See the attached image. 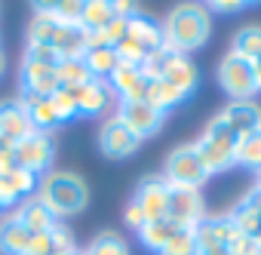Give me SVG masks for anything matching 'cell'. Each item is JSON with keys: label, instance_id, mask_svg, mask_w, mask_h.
<instances>
[{"label": "cell", "instance_id": "6da1fadb", "mask_svg": "<svg viewBox=\"0 0 261 255\" xmlns=\"http://www.w3.org/2000/svg\"><path fill=\"white\" fill-rule=\"evenodd\" d=\"M160 28H163V49L188 56V53L209 43L212 13L206 10V4H178L160 22Z\"/></svg>", "mask_w": 261, "mask_h": 255}, {"label": "cell", "instance_id": "7a4b0ae2", "mask_svg": "<svg viewBox=\"0 0 261 255\" xmlns=\"http://www.w3.org/2000/svg\"><path fill=\"white\" fill-rule=\"evenodd\" d=\"M37 200L56 218H68V215H80L89 206V188L77 172L53 169L37 182Z\"/></svg>", "mask_w": 261, "mask_h": 255}, {"label": "cell", "instance_id": "3957f363", "mask_svg": "<svg viewBox=\"0 0 261 255\" xmlns=\"http://www.w3.org/2000/svg\"><path fill=\"white\" fill-rule=\"evenodd\" d=\"M28 43H43L59 59H83L89 46V34L80 25H65L46 16H34L28 25Z\"/></svg>", "mask_w": 261, "mask_h": 255}, {"label": "cell", "instance_id": "277c9868", "mask_svg": "<svg viewBox=\"0 0 261 255\" xmlns=\"http://www.w3.org/2000/svg\"><path fill=\"white\" fill-rule=\"evenodd\" d=\"M194 145H197V151H200V157H203V163H206L209 175L224 172V169H230V166H233L237 136H233L230 126L224 123V117H221V114H215V117L206 123L203 136H200Z\"/></svg>", "mask_w": 261, "mask_h": 255}, {"label": "cell", "instance_id": "5b68a950", "mask_svg": "<svg viewBox=\"0 0 261 255\" xmlns=\"http://www.w3.org/2000/svg\"><path fill=\"white\" fill-rule=\"evenodd\" d=\"M145 77L148 80H166L172 89H178L185 98L197 89V65L188 59V56H178V53H169V49H160L154 53L145 65H142Z\"/></svg>", "mask_w": 261, "mask_h": 255}, {"label": "cell", "instance_id": "8992f818", "mask_svg": "<svg viewBox=\"0 0 261 255\" xmlns=\"http://www.w3.org/2000/svg\"><path fill=\"white\" fill-rule=\"evenodd\" d=\"M163 178L166 185H178V188H203L209 182V169L197 151V145H178L175 151H169L166 163H163Z\"/></svg>", "mask_w": 261, "mask_h": 255}, {"label": "cell", "instance_id": "52a82bcc", "mask_svg": "<svg viewBox=\"0 0 261 255\" xmlns=\"http://www.w3.org/2000/svg\"><path fill=\"white\" fill-rule=\"evenodd\" d=\"M218 83H221V89L230 98H252L258 92L252 62H246V59H240L233 53L221 56V62H218Z\"/></svg>", "mask_w": 261, "mask_h": 255}, {"label": "cell", "instance_id": "ba28073f", "mask_svg": "<svg viewBox=\"0 0 261 255\" xmlns=\"http://www.w3.org/2000/svg\"><path fill=\"white\" fill-rule=\"evenodd\" d=\"M142 142H145V139H139L117 114L108 117V120L101 123V130H98V148H101V154L111 157V160L133 157V154L142 148Z\"/></svg>", "mask_w": 261, "mask_h": 255}, {"label": "cell", "instance_id": "9c48e42d", "mask_svg": "<svg viewBox=\"0 0 261 255\" xmlns=\"http://www.w3.org/2000/svg\"><path fill=\"white\" fill-rule=\"evenodd\" d=\"M53 157H56V145H53V136L49 133H31L28 139H22L19 145H13V160L19 169H28L34 175L46 172L53 166Z\"/></svg>", "mask_w": 261, "mask_h": 255}, {"label": "cell", "instance_id": "30bf717a", "mask_svg": "<svg viewBox=\"0 0 261 255\" xmlns=\"http://www.w3.org/2000/svg\"><path fill=\"white\" fill-rule=\"evenodd\" d=\"M206 215L203 194L197 188H178L169 185V203H166V218L175 227H197L200 218Z\"/></svg>", "mask_w": 261, "mask_h": 255}, {"label": "cell", "instance_id": "8fae6325", "mask_svg": "<svg viewBox=\"0 0 261 255\" xmlns=\"http://www.w3.org/2000/svg\"><path fill=\"white\" fill-rule=\"evenodd\" d=\"M117 117H120L139 139L157 136V133L163 130V120H166V114H163L160 108L148 105V101H120Z\"/></svg>", "mask_w": 261, "mask_h": 255}, {"label": "cell", "instance_id": "7c38bea8", "mask_svg": "<svg viewBox=\"0 0 261 255\" xmlns=\"http://www.w3.org/2000/svg\"><path fill=\"white\" fill-rule=\"evenodd\" d=\"M133 203L142 209L145 221H160L166 218V203H169V185L163 175H145L133 194Z\"/></svg>", "mask_w": 261, "mask_h": 255}, {"label": "cell", "instance_id": "4fadbf2b", "mask_svg": "<svg viewBox=\"0 0 261 255\" xmlns=\"http://www.w3.org/2000/svg\"><path fill=\"white\" fill-rule=\"evenodd\" d=\"M224 215L230 218V224L237 227V234L252 237V240L261 243V188H249Z\"/></svg>", "mask_w": 261, "mask_h": 255}, {"label": "cell", "instance_id": "5bb4252c", "mask_svg": "<svg viewBox=\"0 0 261 255\" xmlns=\"http://www.w3.org/2000/svg\"><path fill=\"white\" fill-rule=\"evenodd\" d=\"M34 130V123L22 105V98H7V101H0V142L4 145H19L22 139H28Z\"/></svg>", "mask_w": 261, "mask_h": 255}, {"label": "cell", "instance_id": "9a60e30c", "mask_svg": "<svg viewBox=\"0 0 261 255\" xmlns=\"http://www.w3.org/2000/svg\"><path fill=\"white\" fill-rule=\"evenodd\" d=\"M224 117V123L233 130V136H249L261 130V105L252 98H230L224 105V111H218Z\"/></svg>", "mask_w": 261, "mask_h": 255}, {"label": "cell", "instance_id": "2e32d148", "mask_svg": "<svg viewBox=\"0 0 261 255\" xmlns=\"http://www.w3.org/2000/svg\"><path fill=\"white\" fill-rule=\"evenodd\" d=\"M19 86H22V95H40V98H49L62 89L56 68L34 65L25 59H22V71H19Z\"/></svg>", "mask_w": 261, "mask_h": 255}, {"label": "cell", "instance_id": "e0dca14e", "mask_svg": "<svg viewBox=\"0 0 261 255\" xmlns=\"http://www.w3.org/2000/svg\"><path fill=\"white\" fill-rule=\"evenodd\" d=\"M71 95H74V105H77V117H98V114L108 111V105L114 98L108 80H95V77L83 86H74Z\"/></svg>", "mask_w": 261, "mask_h": 255}, {"label": "cell", "instance_id": "ac0fdd59", "mask_svg": "<svg viewBox=\"0 0 261 255\" xmlns=\"http://www.w3.org/2000/svg\"><path fill=\"white\" fill-rule=\"evenodd\" d=\"M37 182H40V178H37L34 172L19 169V166L0 172V200H4V209H7V206H19V203H25L28 197H34Z\"/></svg>", "mask_w": 261, "mask_h": 255}, {"label": "cell", "instance_id": "d6986e66", "mask_svg": "<svg viewBox=\"0 0 261 255\" xmlns=\"http://www.w3.org/2000/svg\"><path fill=\"white\" fill-rule=\"evenodd\" d=\"M111 92L120 95V101H145L148 98V77L142 68L133 65H120L111 77H108Z\"/></svg>", "mask_w": 261, "mask_h": 255}, {"label": "cell", "instance_id": "ffe728a7", "mask_svg": "<svg viewBox=\"0 0 261 255\" xmlns=\"http://www.w3.org/2000/svg\"><path fill=\"white\" fill-rule=\"evenodd\" d=\"M197 237V249H209V246H230L237 237V227L230 224L227 215H203L200 224L194 227Z\"/></svg>", "mask_w": 261, "mask_h": 255}, {"label": "cell", "instance_id": "44dd1931", "mask_svg": "<svg viewBox=\"0 0 261 255\" xmlns=\"http://www.w3.org/2000/svg\"><path fill=\"white\" fill-rule=\"evenodd\" d=\"M126 37L133 40V43H139L148 56H154V53L163 49V28H160V22H154L148 16H133V19H129Z\"/></svg>", "mask_w": 261, "mask_h": 255}, {"label": "cell", "instance_id": "7402d4cb", "mask_svg": "<svg viewBox=\"0 0 261 255\" xmlns=\"http://www.w3.org/2000/svg\"><path fill=\"white\" fill-rule=\"evenodd\" d=\"M31 240H34V234L16 215H7L0 221V252L4 255H28Z\"/></svg>", "mask_w": 261, "mask_h": 255}, {"label": "cell", "instance_id": "603a6c76", "mask_svg": "<svg viewBox=\"0 0 261 255\" xmlns=\"http://www.w3.org/2000/svg\"><path fill=\"white\" fill-rule=\"evenodd\" d=\"M13 215H16V218L31 231V234H46V231H53V227L59 224V218H56V215L40 203V200H37V194H34V197H28L25 203H19Z\"/></svg>", "mask_w": 261, "mask_h": 255}, {"label": "cell", "instance_id": "cb8c5ba5", "mask_svg": "<svg viewBox=\"0 0 261 255\" xmlns=\"http://www.w3.org/2000/svg\"><path fill=\"white\" fill-rule=\"evenodd\" d=\"M19 98H22V105H25V111H28L37 133L53 136V130H59V120H56V111H53L49 98H40V95H19Z\"/></svg>", "mask_w": 261, "mask_h": 255}, {"label": "cell", "instance_id": "d4e9b609", "mask_svg": "<svg viewBox=\"0 0 261 255\" xmlns=\"http://www.w3.org/2000/svg\"><path fill=\"white\" fill-rule=\"evenodd\" d=\"M83 62H86V68H89V74L95 80H108L120 68V59H117L114 46H86Z\"/></svg>", "mask_w": 261, "mask_h": 255}, {"label": "cell", "instance_id": "484cf974", "mask_svg": "<svg viewBox=\"0 0 261 255\" xmlns=\"http://www.w3.org/2000/svg\"><path fill=\"white\" fill-rule=\"evenodd\" d=\"M227 53H233V56H240L246 62L261 59V25H243L240 31H233Z\"/></svg>", "mask_w": 261, "mask_h": 255}, {"label": "cell", "instance_id": "4316f807", "mask_svg": "<svg viewBox=\"0 0 261 255\" xmlns=\"http://www.w3.org/2000/svg\"><path fill=\"white\" fill-rule=\"evenodd\" d=\"M233 166H246V169H252V172H261V130L237 139Z\"/></svg>", "mask_w": 261, "mask_h": 255}, {"label": "cell", "instance_id": "83f0119b", "mask_svg": "<svg viewBox=\"0 0 261 255\" xmlns=\"http://www.w3.org/2000/svg\"><path fill=\"white\" fill-rule=\"evenodd\" d=\"M111 19H114L111 0H89V4H83V13H80V28H83L86 34H95V31H101Z\"/></svg>", "mask_w": 261, "mask_h": 255}, {"label": "cell", "instance_id": "f1b7e54d", "mask_svg": "<svg viewBox=\"0 0 261 255\" xmlns=\"http://www.w3.org/2000/svg\"><path fill=\"white\" fill-rule=\"evenodd\" d=\"M178 227L169 221V218H160V221H148L142 231H139V237H142V246L145 249H151V252H163V246L172 240V234H175Z\"/></svg>", "mask_w": 261, "mask_h": 255}, {"label": "cell", "instance_id": "f546056e", "mask_svg": "<svg viewBox=\"0 0 261 255\" xmlns=\"http://www.w3.org/2000/svg\"><path fill=\"white\" fill-rule=\"evenodd\" d=\"M56 74H59L62 89H74V86H83V83L92 80V74H89V68H86L83 59H62L59 68H56Z\"/></svg>", "mask_w": 261, "mask_h": 255}, {"label": "cell", "instance_id": "4dcf8cb0", "mask_svg": "<svg viewBox=\"0 0 261 255\" xmlns=\"http://www.w3.org/2000/svg\"><path fill=\"white\" fill-rule=\"evenodd\" d=\"M83 255H129V246L120 234L114 231H101L95 234V240L83 249Z\"/></svg>", "mask_w": 261, "mask_h": 255}, {"label": "cell", "instance_id": "1f68e13d", "mask_svg": "<svg viewBox=\"0 0 261 255\" xmlns=\"http://www.w3.org/2000/svg\"><path fill=\"white\" fill-rule=\"evenodd\" d=\"M160 255H197V237H194V227H178L172 234V240L163 246Z\"/></svg>", "mask_w": 261, "mask_h": 255}, {"label": "cell", "instance_id": "d6a6232c", "mask_svg": "<svg viewBox=\"0 0 261 255\" xmlns=\"http://www.w3.org/2000/svg\"><path fill=\"white\" fill-rule=\"evenodd\" d=\"M49 101H53V111H56L59 126H65L68 120H74V117H77V105H74L71 89H59L56 95H49Z\"/></svg>", "mask_w": 261, "mask_h": 255}, {"label": "cell", "instance_id": "836d02e7", "mask_svg": "<svg viewBox=\"0 0 261 255\" xmlns=\"http://www.w3.org/2000/svg\"><path fill=\"white\" fill-rule=\"evenodd\" d=\"M25 62H34V65H46V68H59V56L49 49V46H43V43H28V49H25Z\"/></svg>", "mask_w": 261, "mask_h": 255}, {"label": "cell", "instance_id": "e575fe53", "mask_svg": "<svg viewBox=\"0 0 261 255\" xmlns=\"http://www.w3.org/2000/svg\"><path fill=\"white\" fill-rule=\"evenodd\" d=\"M258 249H261V243L252 237H243V234H237L230 243V255H258Z\"/></svg>", "mask_w": 261, "mask_h": 255}, {"label": "cell", "instance_id": "d590c367", "mask_svg": "<svg viewBox=\"0 0 261 255\" xmlns=\"http://www.w3.org/2000/svg\"><path fill=\"white\" fill-rule=\"evenodd\" d=\"M123 221H126L129 227H133V231H142V227L148 224V221H145V215H142V209H139L133 200H129V203L123 206Z\"/></svg>", "mask_w": 261, "mask_h": 255}, {"label": "cell", "instance_id": "8d00e7d4", "mask_svg": "<svg viewBox=\"0 0 261 255\" xmlns=\"http://www.w3.org/2000/svg\"><path fill=\"white\" fill-rule=\"evenodd\" d=\"M206 10L209 13H240V10H246V4L243 0H215V4H209Z\"/></svg>", "mask_w": 261, "mask_h": 255}, {"label": "cell", "instance_id": "74e56055", "mask_svg": "<svg viewBox=\"0 0 261 255\" xmlns=\"http://www.w3.org/2000/svg\"><path fill=\"white\" fill-rule=\"evenodd\" d=\"M13 166H16V160H13V148L0 142V172H7V169H13Z\"/></svg>", "mask_w": 261, "mask_h": 255}, {"label": "cell", "instance_id": "f35d334b", "mask_svg": "<svg viewBox=\"0 0 261 255\" xmlns=\"http://www.w3.org/2000/svg\"><path fill=\"white\" fill-rule=\"evenodd\" d=\"M197 255H230V246H209V249H197Z\"/></svg>", "mask_w": 261, "mask_h": 255}, {"label": "cell", "instance_id": "ab89813d", "mask_svg": "<svg viewBox=\"0 0 261 255\" xmlns=\"http://www.w3.org/2000/svg\"><path fill=\"white\" fill-rule=\"evenodd\" d=\"M252 68H255V86H258V92H261V59H255Z\"/></svg>", "mask_w": 261, "mask_h": 255}, {"label": "cell", "instance_id": "60d3db41", "mask_svg": "<svg viewBox=\"0 0 261 255\" xmlns=\"http://www.w3.org/2000/svg\"><path fill=\"white\" fill-rule=\"evenodd\" d=\"M4 71H7V56H4V49H0V80H4Z\"/></svg>", "mask_w": 261, "mask_h": 255}, {"label": "cell", "instance_id": "b9f144b4", "mask_svg": "<svg viewBox=\"0 0 261 255\" xmlns=\"http://www.w3.org/2000/svg\"><path fill=\"white\" fill-rule=\"evenodd\" d=\"M255 188H261V172H258V185H255Z\"/></svg>", "mask_w": 261, "mask_h": 255}, {"label": "cell", "instance_id": "7bdbcfd3", "mask_svg": "<svg viewBox=\"0 0 261 255\" xmlns=\"http://www.w3.org/2000/svg\"><path fill=\"white\" fill-rule=\"evenodd\" d=\"M0 209H4V200H0Z\"/></svg>", "mask_w": 261, "mask_h": 255}, {"label": "cell", "instance_id": "ee69618b", "mask_svg": "<svg viewBox=\"0 0 261 255\" xmlns=\"http://www.w3.org/2000/svg\"><path fill=\"white\" fill-rule=\"evenodd\" d=\"M258 255H261V249H258Z\"/></svg>", "mask_w": 261, "mask_h": 255}]
</instances>
